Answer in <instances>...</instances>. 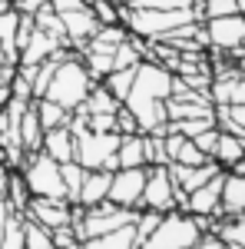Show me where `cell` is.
<instances>
[{
  "label": "cell",
  "instance_id": "6da1fadb",
  "mask_svg": "<svg viewBox=\"0 0 245 249\" xmlns=\"http://www.w3.org/2000/svg\"><path fill=\"white\" fill-rule=\"evenodd\" d=\"M172 80H176V73L166 70L163 63H156V60H143L136 67V77H132V87L123 100V107L136 116L139 133L166 136V123H169L166 100L172 93Z\"/></svg>",
  "mask_w": 245,
  "mask_h": 249
},
{
  "label": "cell",
  "instance_id": "7a4b0ae2",
  "mask_svg": "<svg viewBox=\"0 0 245 249\" xmlns=\"http://www.w3.org/2000/svg\"><path fill=\"white\" fill-rule=\"evenodd\" d=\"M90 87H93L90 70L83 67L80 53L70 50V53L57 63V70H53V77H50V83H47V93H43V96H47V100H53V103H60L63 110H70V113H73L76 107L86 100Z\"/></svg>",
  "mask_w": 245,
  "mask_h": 249
},
{
  "label": "cell",
  "instance_id": "3957f363",
  "mask_svg": "<svg viewBox=\"0 0 245 249\" xmlns=\"http://www.w3.org/2000/svg\"><path fill=\"white\" fill-rule=\"evenodd\" d=\"M73 133V160L83 170H119V133H96L90 126H80L70 130Z\"/></svg>",
  "mask_w": 245,
  "mask_h": 249
},
{
  "label": "cell",
  "instance_id": "277c9868",
  "mask_svg": "<svg viewBox=\"0 0 245 249\" xmlns=\"http://www.w3.org/2000/svg\"><path fill=\"white\" fill-rule=\"evenodd\" d=\"M199 239H202V230L196 226V216H189L182 210H172V213H163L159 226L136 249H189Z\"/></svg>",
  "mask_w": 245,
  "mask_h": 249
},
{
  "label": "cell",
  "instance_id": "5b68a950",
  "mask_svg": "<svg viewBox=\"0 0 245 249\" xmlns=\"http://www.w3.org/2000/svg\"><path fill=\"white\" fill-rule=\"evenodd\" d=\"M20 176L27 183L30 196H47V199H66V186H63V176H60V163L37 150V153H27ZM70 203V199H66Z\"/></svg>",
  "mask_w": 245,
  "mask_h": 249
},
{
  "label": "cell",
  "instance_id": "8992f818",
  "mask_svg": "<svg viewBox=\"0 0 245 249\" xmlns=\"http://www.w3.org/2000/svg\"><path fill=\"white\" fill-rule=\"evenodd\" d=\"M186 206V193L176 190L169 176V166H149L146 170V186H143V199L139 210H152V213H172Z\"/></svg>",
  "mask_w": 245,
  "mask_h": 249
},
{
  "label": "cell",
  "instance_id": "52a82bcc",
  "mask_svg": "<svg viewBox=\"0 0 245 249\" xmlns=\"http://www.w3.org/2000/svg\"><path fill=\"white\" fill-rule=\"evenodd\" d=\"M206 27V40L215 53H229L239 57L245 50V17L242 14H229V17H212L202 20Z\"/></svg>",
  "mask_w": 245,
  "mask_h": 249
},
{
  "label": "cell",
  "instance_id": "ba28073f",
  "mask_svg": "<svg viewBox=\"0 0 245 249\" xmlns=\"http://www.w3.org/2000/svg\"><path fill=\"white\" fill-rule=\"evenodd\" d=\"M146 170L149 166H119V170H113L106 199L116 203V206H126V210H139L143 186H146Z\"/></svg>",
  "mask_w": 245,
  "mask_h": 249
},
{
  "label": "cell",
  "instance_id": "9c48e42d",
  "mask_svg": "<svg viewBox=\"0 0 245 249\" xmlns=\"http://www.w3.org/2000/svg\"><path fill=\"white\" fill-rule=\"evenodd\" d=\"M23 216L37 219L40 226H47V230L70 226V219H73V203H66V199H47V196H30Z\"/></svg>",
  "mask_w": 245,
  "mask_h": 249
},
{
  "label": "cell",
  "instance_id": "30bf717a",
  "mask_svg": "<svg viewBox=\"0 0 245 249\" xmlns=\"http://www.w3.org/2000/svg\"><path fill=\"white\" fill-rule=\"evenodd\" d=\"M60 20H63L66 47L76 50V53H80V50H83V43H86V40L103 27V23L96 20V14L90 10V3H86V7H80V10H70V14H60Z\"/></svg>",
  "mask_w": 245,
  "mask_h": 249
},
{
  "label": "cell",
  "instance_id": "8fae6325",
  "mask_svg": "<svg viewBox=\"0 0 245 249\" xmlns=\"http://www.w3.org/2000/svg\"><path fill=\"white\" fill-rule=\"evenodd\" d=\"M222 176H226V170H219L212 179H209V183H202L199 190L186 193V206H182V213H192V216H219Z\"/></svg>",
  "mask_w": 245,
  "mask_h": 249
},
{
  "label": "cell",
  "instance_id": "7c38bea8",
  "mask_svg": "<svg viewBox=\"0 0 245 249\" xmlns=\"http://www.w3.org/2000/svg\"><path fill=\"white\" fill-rule=\"evenodd\" d=\"M239 216H245V176L226 170L222 196H219V219H239Z\"/></svg>",
  "mask_w": 245,
  "mask_h": 249
},
{
  "label": "cell",
  "instance_id": "4fadbf2b",
  "mask_svg": "<svg viewBox=\"0 0 245 249\" xmlns=\"http://www.w3.org/2000/svg\"><path fill=\"white\" fill-rule=\"evenodd\" d=\"M222 170L215 160H209V163H199V166H182V163H169V176H172V183H176V190H182V193H192V190H199L202 183H209L215 173Z\"/></svg>",
  "mask_w": 245,
  "mask_h": 249
},
{
  "label": "cell",
  "instance_id": "5bb4252c",
  "mask_svg": "<svg viewBox=\"0 0 245 249\" xmlns=\"http://www.w3.org/2000/svg\"><path fill=\"white\" fill-rule=\"evenodd\" d=\"M60 47H63V43H60L57 37H50L47 30H40V27H37V30L30 34V40H27V47L20 50V63H17V67H37V63H43V60L53 57Z\"/></svg>",
  "mask_w": 245,
  "mask_h": 249
},
{
  "label": "cell",
  "instance_id": "9a60e30c",
  "mask_svg": "<svg viewBox=\"0 0 245 249\" xmlns=\"http://www.w3.org/2000/svg\"><path fill=\"white\" fill-rule=\"evenodd\" d=\"M110 179H113L110 170H86V179H83L80 196H76V206L90 210V206H96V203H103V199L110 196Z\"/></svg>",
  "mask_w": 245,
  "mask_h": 249
},
{
  "label": "cell",
  "instance_id": "2e32d148",
  "mask_svg": "<svg viewBox=\"0 0 245 249\" xmlns=\"http://www.w3.org/2000/svg\"><path fill=\"white\" fill-rule=\"evenodd\" d=\"M40 150L50 156V160H57V163H70V160H73V133H70V126H53V130H47Z\"/></svg>",
  "mask_w": 245,
  "mask_h": 249
},
{
  "label": "cell",
  "instance_id": "e0dca14e",
  "mask_svg": "<svg viewBox=\"0 0 245 249\" xmlns=\"http://www.w3.org/2000/svg\"><path fill=\"white\" fill-rule=\"evenodd\" d=\"M17 133H20V146H23V153H37L40 146H43V126H40L37 110H33V100L27 103V110H23V116H20Z\"/></svg>",
  "mask_w": 245,
  "mask_h": 249
},
{
  "label": "cell",
  "instance_id": "ac0fdd59",
  "mask_svg": "<svg viewBox=\"0 0 245 249\" xmlns=\"http://www.w3.org/2000/svg\"><path fill=\"white\" fill-rule=\"evenodd\" d=\"M212 160H215L222 170H232L239 160H245V140L235 136V133L219 130V143H215V150H212Z\"/></svg>",
  "mask_w": 245,
  "mask_h": 249
},
{
  "label": "cell",
  "instance_id": "d6986e66",
  "mask_svg": "<svg viewBox=\"0 0 245 249\" xmlns=\"http://www.w3.org/2000/svg\"><path fill=\"white\" fill-rule=\"evenodd\" d=\"M116 160H119V166H146V136H143V133L119 136Z\"/></svg>",
  "mask_w": 245,
  "mask_h": 249
},
{
  "label": "cell",
  "instance_id": "ffe728a7",
  "mask_svg": "<svg viewBox=\"0 0 245 249\" xmlns=\"http://www.w3.org/2000/svg\"><path fill=\"white\" fill-rule=\"evenodd\" d=\"M83 249H136V232H132V226H123V230L83 239Z\"/></svg>",
  "mask_w": 245,
  "mask_h": 249
},
{
  "label": "cell",
  "instance_id": "44dd1931",
  "mask_svg": "<svg viewBox=\"0 0 245 249\" xmlns=\"http://www.w3.org/2000/svg\"><path fill=\"white\" fill-rule=\"evenodd\" d=\"M33 110H37V116H40L43 133H47V130H53V126H66V123H70V110H63L60 103L47 100V96L33 100Z\"/></svg>",
  "mask_w": 245,
  "mask_h": 249
},
{
  "label": "cell",
  "instance_id": "7402d4cb",
  "mask_svg": "<svg viewBox=\"0 0 245 249\" xmlns=\"http://www.w3.org/2000/svg\"><path fill=\"white\" fill-rule=\"evenodd\" d=\"M80 107H83L86 113H116L123 103H119V100H116L103 83H93V87H90V93H86V100H83Z\"/></svg>",
  "mask_w": 245,
  "mask_h": 249
},
{
  "label": "cell",
  "instance_id": "603a6c76",
  "mask_svg": "<svg viewBox=\"0 0 245 249\" xmlns=\"http://www.w3.org/2000/svg\"><path fill=\"white\" fill-rule=\"evenodd\" d=\"M23 249H53V236L37 219L23 216Z\"/></svg>",
  "mask_w": 245,
  "mask_h": 249
},
{
  "label": "cell",
  "instance_id": "cb8c5ba5",
  "mask_svg": "<svg viewBox=\"0 0 245 249\" xmlns=\"http://www.w3.org/2000/svg\"><path fill=\"white\" fill-rule=\"evenodd\" d=\"M60 176H63V186H66V199L76 203V196H80V186H83V179H86V170L70 160V163H60Z\"/></svg>",
  "mask_w": 245,
  "mask_h": 249
},
{
  "label": "cell",
  "instance_id": "d4e9b609",
  "mask_svg": "<svg viewBox=\"0 0 245 249\" xmlns=\"http://www.w3.org/2000/svg\"><path fill=\"white\" fill-rule=\"evenodd\" d=\"M132 77H136V67H132V70H110V73L99 80V83H103V87H106V90H110V93L123 103V100H126V93H130V87H132Z\"/></svg>",
  "mask_w": 245,
  "mask_h": 249
},
{
  "label": "cell",
  "instance_id": "484cf974",
  "mask_svg": "<svg viewBox=\"0 0 245 249\" xmlns=\"http://www.w3.org/2000/svg\"><path fill=\"white\" fill-rule=\"evenodd\" d=\"M0 249H23V213L10 210L7 226H3V243Z\"/></svg>",
  "mask_w": 245,
  "mask_h": 249
},
{
  "label": "cell",
  "instance_id": "4316f807",
  "mask_svg": "<svg viewBox=\"0 0 245 249\" xmlns=\"http://www.w3.org/2000/svg\"><path fill=\"white\" fill-rule=\"evenodd\" d=\"M159 219H163V213H152V210H139L136 213V223H132V232H136V246L149 236L156 226H159Z\"/></svg>",
  "mask_w": 245,
  "mask_h": 249
},
{
  "label": "cell",
  "instance_id": "83f0119b",
  "mask_svg": "<svg viewBox=\"0 0 245 249\" xmlns=\"http://www.w3.org/2000/svg\"><path fill=\"white\" fill-rule=\"evenodd\" d=\"M90 10L99 23H119V0H90Z\"/></svg>",
  "mask_w": 245,
  "mask_h": 249
},
{
  "label": "cell",
  "instance_id": "f1b7e54d",
  "mask_svg": "<svg viewBox=\"0 0 245 249\" xmlns=\"http://www.w3.org/2000/svg\"><path fill=\"white\" fill-rule=\"evenodd\" d=\"M229 14H239V0H206L202 3V20L229 17Z\"/></svg>",
  "mask_w": 245,
  "mask_h": 249
},
{
  "label": "cell",
  "instance_id": "f546056e",
  "mask_svg": "<svg viewBox=\"0 0 245 249\" xmlns=\"http://www.w3.org/2000/svg\"><path fill=\"white\" fill-rule=\"evenodd\" d=\"M192 143L212 160V150H215V143H219V126H209V130H202V133H196V136H192Z\"/></svg>",
  "mask_w": 245,
  "mask_h": 249
},
{
  "label": "cell",
  "instance_id": "4dcf8cb0",
  "mask_svg": "<svg viewBox=\"0 0 245 249\" xmlns=\"http://www.w3.org/2000/svg\"><path fill=\"white\" fill-rule=\"evenodd\" d=\"M116 133H119V136L139 133V126H136V116H132L126 107H119V110H116Z\"/></svg>",
  "mask_w": 245,
  "mask_h": 249
},
{
  "label": "cell",
  "instance_id": "1f68e13d",
  "mask_svg": "<svg viewBox=\"0 0 245 249\" xmlns=\"http://www.w3.org/2000/svg\"><path fill=\"white\" fill-rule=\"evenodd\" d=\"M47 3H50V0H14V10H17V14H30V17H33L37 10H43V7H47Z\"/></svg>",
  "mask_w": 245,
  "mask_h": 249
},
{
  "label": "cell",
  "instance_id": "d6a6232c",
  "mask_svg": "<svg viewBox=\"0 0 245 249\" xmlns=\"http://www.w3.org/2000/svg\"><path fill=\"white\" fill-rule=\"evenodd\" d=\"M90 0H50V7L57 10V14H70V10H80V7H86Z\"/></svg>",
  "mask_w": 245,
  "mask_h": 249
},
{
  "label": "cell",
  "instance_id": "836d02e7",
  "mask_svg": "<svg viewBox=\"0 0 245 249\" xmlns=\"http://www.w3.org/2000/svg\"><path fill=\"white\" fill-rule=\"evenodd\" d=\"M229 103H245V77H242V73L232 80V90H229Z\"/></svg>",
  "mask_w": 245,
  "mask_h": 249
},
{
  "label": "cell",
  "instance_id": "e575fe53",
  "mask_svg": "<svg viewBox=\"0 0 245 249\" xmlns=\"http://www.w3.org/2000/svg\"><path fill=\"white\" fill-rule=\"evenodd\" d=\"M199 249H229V246L219 239V236H215V232H206V236L199 239Z\"/></svg>",
  "mask_w": 245,
  "mask_h": 249
},
{
  "label": "cell",
  "instance_id": "d590c367",
  "mask_svg": "<svg viewBox=\"0 0 245 249\" xmlns=\"http://www.w3.org/2000/svg\"><path fill=\"white\" fill-rule=\"evenodd\" d=\"M14 73H17V67H14V63H7V60H0V87H10Z\"/></svg>",
  "mask_w": 245,
  "mask_h": 249
},
{
  "label": "cell",
  "instance_id": "8d00e7d4",
  "mask_svg": "<svg viewBox=\"0 0 245 249\" xmlns=\"http://www.w3.org/2000/svg\"><path fill=\"white\" fill-rule=\"evenodd\" d=\"M7 176H10V166H7V156H3V150H0V190L7 186Z\"/></svg>",
  "mask_w": 245,
  "mask_h": 249
},
{
  "label": "cell",
  "instance_id": "74e56055",
  "mask_svg": "<svg viewBox=\"0 0 245 249\" xmlns=\"http://www.w3.org/2000/svg\"><path fill=\"white\" fill-rule=\"evenodd\" d=\"M7 216H10V206H7V199L0 203V243H3V226H7Z\"/></svg>",
  "mask_w": 245,
  "mask_h": 249
},
{
  "label": "cell",
  "instance_id": "f35d334b",
  "mask_svg": "<svg viewBox=\"0 0 245 249\" xmlns=\"http://www.w3.org/2000/svg\"><path fill=\"white\" fill-rule=\"evenodd\" d=\"M10 87H0V110H3V107H7V103H10Z\"/></svg>",
  "mask_w": 245,
  "mask_h": 249
},
{
  "label": "cell",
  "instance_id": "ab89813d",
  "mask_svg": "<svg viewBox=\"0 0 245 249\" xmlns=\"http://www.w3.org/2000/svg\"><path fill=\"white\" fill-rule=\"evenodd\" d=\"M239 14H242V17H245V0H239Z\"/></svg>",
  "mask_w": 245,
  "mask_h": 249
},
{
  "label": "cell",
  "instance_id": "60d3db41",
  "mask_svg": "<svg viewBox=\"0 0 245 249\" xmlns=\"http://www.w3.org/2000/svg\"><path fill=\"white\" fill-rule=\"evenodd\" d=\"M119 3H136V0H119Z\"/></svg>",
  "mask_w": 245,
  "mask_h": 249
},
{
  "label": "cell",
  "instance_id": "b9f144b4",
  "mask_svg": "<svg viewBox=\"0 0 245 249\" xmlns=\"http://www.w3.org/2000/svg\"><path fill=\"white\" fill-rule=\"evenodd\" d=\"M229 249H245V246H229Z\"/></svg>",
  "mask_w": 245,
  "mask_h": 249
},
{
  "label": "cell",
  "instance_id": "7bdbcfd3",
  "mask_svg": "<svg viewBox=\"0 0 245 249\" xmlns=\"http://www.w3.org/2000/svg\"><path fill=\"white\" fill-rule=\"evenodd\" d=\"M0 203H3V190H0Z\"/></svg>",
  "mask_w": 245,
  "mask_h": 249
}]
</instances>
